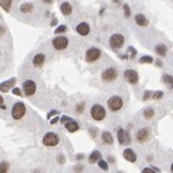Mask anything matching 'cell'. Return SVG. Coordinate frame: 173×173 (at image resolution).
Segmentation results:
<instances>
[{"mask_svg": "<svg viewBox=\"0 0 173 173\" xmlns=\"http://www.w3.org/2000/svg\"><path fill=\"white\" fill-rule=\"evenodd\" d=\"M90 114H91V117H93V119L94 120H102L105 117H106V111H105V108L101 106V105H94L93 107H91V109H90Z\"/></svg>", "mask_w": 173, "mask_h": 173, "instance_id": "6da1fadb", "label": "cell"}, {"mask_svg": "<svg viewBox=\"0 0 173 173\" xmlns=\"http://www.w3.org/2000/svg\"><path fill=\"white\" fill-rule=\"evenodd\" d=\"M25 106H24V103H22V102H17L13 107H12V117H13V119H16V120H18V119H20V118H23L24 117V114H25Z\"/></svg>", "mask_w": 173, "mask_h": 173, "instance_id": "7a4b0ae2", "label": "cell"}, {"mask_svg": "<svg viewBox=\"0 0 173 173\" xmlns=\"http://www.w3.org/2000/svg\"><path fill=\"white\" fill-rule=\"evenodd\" d=\"M107 105H108V108H109L111 111L117 112V111H119V109L123 107V100H121L119 96H112V97L108 100Z\"/></svg>", "mask_w": 173, "mask_h": 173, "instance_id": "3957f363", "label": "cell"}, {"mask_svg": "<svg viewBox=\"0 0 173 173\" xmlns=\"http://www.w3.org/2000/svg\"><path fill=\"white\" fill-rule=\"evenodd\" d=\"M59 143V137L54 132H48L43 137V144L46 147H54Z\"/></svg>", "mask_w": 173, "mask_h": 173, "instance_id": "277c9868", "label": "cell"}, {"mask_svg": "<svg viewBox=\"0 0 173 173\" xmlns=\"http://www.w3.org/2000/svg\"><path fill=\"white\" fill-rule=\"evenodd\" d=\"M123 43H124V36L120 35V34H114L109 39V46L114 49L120 48L123 46Z\"/></svg>", "mask_w": 173, "mask_h": 173, "instance_id": "5b68a950", "label": "cell"}, {"mask_svg": "<svg viewBox=\"0 0 173 173\" xmlns=\"http://www.w3.org/2000/svg\"><path fill=\"white\" fill-rule=\"evenodd\" d=\"M100 55H101L100 49H97V48H90V49L86 51V60L88 63H94V61H96L100 58Z\"/></svg>", "mask_w": 173, "mask_h": 173, "instance_id": "8992f818", "label": "cell"}, {"mask_svg": "<svg viewBox=\"0 0 173 173\" xmlns=\"http://www.w3.org/2000/svg\"><path fill=\"white\" fill-rule=\"evenodd\" d=\"M68 45H69V41H68V39L64 37V36H59V37H57V39L53 40V46H54V48L58 49V51L65 49V48L68 47Z\"/></svg>", "mask_w": 173, "mask_h": 173, "instance_id": "52a82bcc", "label": "cell"}, {"mask_svg": "<svg viewBox=\"0 0 173 173\" xmlns=\"http://www.w3.org/2000/svg\"><path fill=\"white\" fill-rule=\"evenodd\" d=\"M117 76H118V72L115 71V69H113V68H109V69H107V70H105L103 72H102V80L103 81H107V82H111V81H114L115 78H117Z\"/></svg>", "mask_w": 173, "mask_h": 173, "instance_id": "ba28073f", "label": "cell"}, {"mask_svg": "<svg viewBox=\"0 0 173 173\" xmlns=\"http://www.w3.org/2000/svg\"><path fill=\"white\" fill-rule=\"evenodd\" d=\"M23 90H24V93H25V95L27 96H31V95H34V93L36 91V84H35V82L34 81H25L24 83H23Z\"/></svg>", "mask_w": 173, "mask_h": 173, "instance_id": "9c48e42d", "label": "cell"}, {"mask_svg": "<svg viewBox=\"0 0 173 173\" xmlns=\"http://www.w3.org/2000/svg\"><path fill=\"white\" fill-rule=\"evenodd\" d=\"M124 77L131 84H135V83L138 82V74L136 71H134V70H126L124 72Z\"/></svg>", "mask_w": 173, "mask_h": 173, "instance_id": "30bf717a", "label": "cell"}, {"mask_svg": "<svg viewBox=\"0 0 173 173\" xmlns=\"http://www.w3.org/2000/svg\"><path fill=\"white\" fill-rule=\"evenodd\" d=\"M118 141H119L120 144H129L131 140H130L129 134H127L125 130L119 129V130H118Z\"/></svg>", "mask_w": 173, "mask_h": 173, "instance_id": "8fae6325", "label": "cell"}, {"mask_svg": "<svg viewBox=\"0 0 173 173\" xmlns=\"http://www.w3.org/2000/svg\"><path fill=\"white\" fill-rule=\"evenodd\" d=\"M149 135H150V132H149L148 129H141V130L137 132V140H138L140 142L144 143V142H147V141L149 140Z\"/></svg>", "mask_w": 173, "mask_h": 173, "instance_id": "7c38bea8", "label": "cell"}, {"mask_svg": "<svg viewBox=\"0 0 173 173\" xmlns=\"http://www.w3.org/2000/svg\"><path fill=\"white\" fill-rule=\"evenodd\" d=\"M76 29H77V33H78L80 35H82V36L88 35L89 31H90V28H89V25H88L86 23H81V24H78Z\"/></svg>", "mask_w": 173, "mask_h": 173, "instance_id": "4fadbf2b", "label": "cell"}, {"mask_svg": "<svg viewBox=\"0 0 173 173\" xmlns=\"http://www.w3.org/2000/svg\"><path fill=\"white\" fill-rule=\"evenodd\" d=\"M45 58H46V57H45L42 53L36 54V55L34 57V60H33L34 65H35L36 68H41V66L43 65V63H45Z\"/></svg>", "mask_w": 173, "mask_h": 173, "instance_id": "5bb4252c", "label": "cell"}, {"mask_svg": "<svg viewBox=\"0 0 173 173\" xmlns=\"http://www.w3.org/2000/svg\"><path fill=\"white\" fill-rule=\"evenodd\" d=\"M124 158H125L127 161H131V162H135L136 159H137V156H136V154H135V152H134L132 149H126V150L124 152Z\"/></svg>", "mask_w": 173, "mask_h": 173, "instance_id": "9a60e30c", "label": "cell"}, {"mask_svg": "<svg viewBox=\"0 0 173 173\" xmlns=\"http://www.w3.org/2000/svg\"><path fill=\"white\" fill-rule=\"evenodd\" d=\"M65 127H66L70 132H76V131L80 129V125H78L76 121H74V120H69V121L65 124Z\"/></svg>", "mask_w": 173, "mask_h": 173, "instance_id": "2e32d148", "label": "cell"}, {"mask_svg": "<svg viewBox=\"0 0 173 173\" xmlns=\"http://www.w3.org/2000/svg\"><path fill=\"white\" fill-rule=\"evenodd\" d=\"M60 10H61L63 14L69 16V14H71V12H72V6H71V4H69V2H63L61 6H60Z\"/></svg>", "mask_w": 173, "mask_h": 173, "instance_id": "e0dca14e", "label": "cell"}, {"mask_svg": "<svg viewBox=\"0 0 173 173\" xmlns=\"http://www.w3.org/2000/svg\"><path fill=\"white\" fill-rule=\"evenodd\" d=\"M135 19H136V23H137L138 25H141V27L148 25V19H147L146 16H143V14H137Z\"/></svg>", "mask_w": 173, "mask_h": 173, "instance_id": "ac0fdd59", "label": "cell"}, {"mask_svg": "<svg viewBox=\"0 0 173 173\" xmlns=\"http://www.w3.org/2000/svg\"><path fill=\"white\" fill-rule=\"evenodd\" d=\"M155 52H156L160 57H165V55L167 54V47H166L165 45H159V46H156Z\"/></svg>", "mask_w": 173, "mask_h": 173, "instance_id": "d6986e66", "label": "cell"}, {"mask_svg": "<svg viewBox=\"0 0 173 173\" xmlns=\"http://www.w3.org/2000/svg\"><path fill=\"white\" fill-rule=\"evenodd\" d=\"M102 141L106 144H112L113 143V137H112V135L109 132H103L102 134Z\"/></svg>", "mask_w": 173, "mask_h": 173, "instance_id": "ffe728a7", "label": "cell"}, {"mask_svg": "<svg viewBox=\"0 0 173 173\" xmlns=\"http://www.w3.org/2000/svg\"><path fill=\"white\" fill-rule=\"evenodd\" d=\"M100 159H101V153H100V152H97V150L93 152V153H91V155L89 156V161H90V162H93V164H94V162H96V161H97V160H100Z\"/></svg>", "mask_w": 173, "mask_h": 173, "instance_id": "44dd1931", "label": "cell"}, {"mask_svg": "<svg viewBox=\"0 0 173 173\" xmlns=\"http://www.w3.org/2000/svg\"><path fill=\"white\" fill-rule=\"evenodd\" d=\"M14 80H11V81H7V82H4L1 83V91H7L10 89V86H12L14 84Z\"/></svg>", "mask_w": 173, "mask_h": 173, "instance_id": "7402d4cb", "label": "cell"}, {"mask_svg": "<svg viewBox=\"0 0 173 173\" xmlns=\"http://www.w3.org/2000/svg\"><path fill=\"white\" fill-rule=\"evenodd\" d=\"M162 81L165 82V84H167V86H168V88L173 89V77L172 76H170V75H165V76H164V78H162Z\"/></svg>", "mask_w": 173, "mask_h": 173, "instance_id": "603a6c76", "label": "cell"}, {"mask_svg": "<svg viewBox=\"0 0 173 173\" xmlns=\"http://www.w3.org/2000/svg\"><path fill=\"white\" fill-rule=\"evenodd\" d=\"M33 10V4H29V2H27V4H23V5H20V11L22 12H24V13H27V12H30Z\"/></svg>", "mask_w": 173, "mask_h": 173, "instance_id": "cb8c5ba5", "label": "cell"}, {"mask_svg": "<svg viewBox=\"0 0 173 173\" xmlns=\"http://www.w3.org/2000/svg\"><path fill=\"white\" fill-rule=\"evenodd\" d=\"M11 5H12V0H1V7L5 11H10Z\"/></svg>", "mask_w": 173, "mask_h": 173, "instance_id": "d4e9b609", "label": "cell"}, {"mask_svg": "<svg viewBox=\"0 0 173 173\" xmlns=\"http://www.w3.org/2000/svg\"><path fill=\"white\" fill-rule=\"evenodd\" d=\"M143 114H144V118L150 119V118L154 115V111H153V108H147V109H144Z\"/></svg>", "mask_w": 173, "mask_h": 173, "instance_id": "484cf974", "label": "cell"}, {"mask_svg": "<svg viewBox=\"0 0 173 173\" xmlns=\"http://www.w3.org/2000/svg\"><path fill=\"white\" fill-rule=\"evenodd\" d=\"M141 63H142V64H144V63H147V64H150V63H153V58H152V57H149V55H147V57H143V58L141 59Z\"/></svg>", "mask_w": 173, "mask_h": 173, "instance_id": "4316f807", "label": "cell"}, {"mask_svg": "<svg viewBox=\"0 0 173 173\" xmlns=\"http://www.w3.org/2000/svg\"><path fill=\"white\" fill-rule=\"evenodd\" d=\"M99 166H100L102 170H105V171L108 170V165H107V162L103 161V160H100V161H99Z\"/></svg>", "mask_w": 173, "mask_h": 173, "instance_id": "83f0119b", "label": "cell"}, {"mask_svg": "<svg viewBox=\"0 0 173 173\" xmlns=\"http://www.w3.org/2000/svg\"><path fill=\"white\" fill-rule=\"evenodd\" d=\"M162 95H164V93L162 91H155L154 94H153V99H161L162 97Z\"/></svg>", "mask_w": 173, "mask_h": 173, "instance_id": "f1b7e54d", "label": "cell"}, {"mask_svg": "<svg viewBox=\"0 0 173 173\" xmlns=\"http://www.w3.org/2000/svg\"><path fill=\"white\" fill-rule=\"evenodd\" d=\"M8 170V164L7 162H2L1 164V173H5Z\"/></svg>", "mask_w": 173, "mask_h": 173, "instance_id": "f546056e", "label": "cell"}, {"mask_svg": "<svg viewBox=\"0 0 173 173\" xmlns=\"http://www.w3.org/2000/svg\"><path fill=\"white\" fill-rule=\"evenodd\" d=\"M124 13H125V16H126V17H129V16H130V8H129V6H127L126 4L124 5Z\"/></svg>", "mask_w": 173, "mask_h": 173, "instance_id": "4dcf8cb0", "label": "cell"}, {"mask_svg": "<svg viewBox=\"0 0 173 173\" xmlns=\"http://www.w3.org/2000/svg\"><path fill=\"white\" fill-rule=\"evenodd\" d=\"M66 30V27L65 25H60V27H58V29L55 30V33L58 34V33H64Z\"/></svg>", "mask_w": 173, "mask_h": 173, "instance_id": "1f68e13d", "label": "cell"}, {"mask_svg": "<svg viewBox=\"0 0 173 173\" xmlns=\"http://www.w3.org/2000/svg\"><path fill=\"white\" fill-rule=\"evenodd\" d=\"M12 93H13L14 95L22 96V91H20V89H18V88H13V89H12Z\"/></svg>", "mask_w": 173, "mask_h": 173, "instance_id": "d6a6232c", "label": "cell"}, {"mask_svg": "<svg viewBox=\"0 0 173 173\" xmlns=\"http://www.w3.org/2000/svg\"><path fill=\"white\" fill-rule=\"evenodd\" d=\"M129 49L131 51V58H134V57L136 55V51H135V49H134L132 47H129Z\"/></svg>", "mask_w": 173, "mask_h": 173, "instance_id": "836d02e7", "label": "cell"}, {"mask_svg": "<svg viewBox=\"0 0 173 173\" xmlns=\"http://www.w3.org/2000/svg\"><path fill=\"white\" fill-rule=\"evenodd\" d=\"M58 161H59L60 164H64V162H65V159H64V156H58Z\"/></svg>", "mask_w": 173, "mask_h": 173, "instance_id": "e575fe53", "label": "cell"}, {"mask_svg": "<svg viewBox=\"0 0 173 173\" xmlns=\"http://www.w3.org/2000/svg\"><path fill=\"white\" fill-rule=\"evenodd\" d=\"M149 95H150V91H146V93H144V97H143V99H144V100H148Z\"/></svg>", "mask_w": 173, "mask_h": 173, "instance_id": "d590c367", "label": "cell"}, {"mask_svg": "<svg viewBox=\"0 0 173 173\" xmlns=\"http://www.w3.org/2000/svg\"><path fill=\"white\" fill-rule=\"evenodd\" d=\"M58 120H59V115H58L57 118H54V119H52V120H51V124H55V123H57Z\"/></svg>", "mask_w": 173, "mask_h": 173, "instance_id": "8d00e7d4", "label": "cell"}, {"mask_svg": "<svg viewBox=\"0 0 173 173\" xmlns=\"http://www.w3.org/2000/svg\"><path fill=\"white\" fill-rule=\"evenodd\" d=\"M53 114H58V112H57V111H52V112H51V113L48 114V119H49V118H51V117H52Z\"/></svg>", "mask_w": 173, "mask_h": 173, "instance_id": "74e56055", "label": "cell"}, {"mask_svg": "<svg viewBox=\"0 0 173 173\" xmlns=\"http://www.w3.org/2000/svg\"><path fill=\"white\" fill-rule=\"evenodd\" d=\"M69 120H71L69 117H63V119H61V121H63V123H65V121H69Z\"/></svg>", "mask_w": 173, "mask_h": 173, "instance_id": "f35d334b", "label": "cell"}, {"mask_svg": "<svg viewBox=\"0 0 173 173\" xmlns=\"http://www.w3.org/2000/svg\"><path fill=\"white\" fill-rule=\"evenodd\" d=\"M43 2H52V0H43Z\"/></svg>", "mask_w": 173, "mask_h": 173, "instance_id": "ab89813d", "label": "cell"}, {"mask_svg": "<svg viewBox=\"0 0 173 173\" xmlns=\"http://www.w3.org/2000/svg\"><path fill=\"white\" fill-rule=\"evenodd\" d=\"M171 171L173 172V164H172V166H171Z\"/></svg>", "mask_w": 173, "mask_h": 173, "instance_id": "60d3db41", "label": "cell"}]
</instances>
